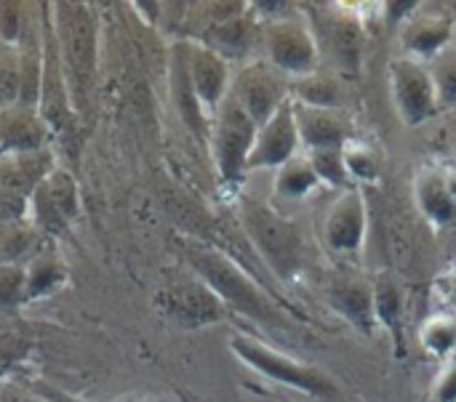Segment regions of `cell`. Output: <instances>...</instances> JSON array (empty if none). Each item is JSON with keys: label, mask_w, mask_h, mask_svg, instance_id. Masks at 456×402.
<instances>
[{"label": "cell", "mask_w": 456, "mask_h": 402, "mask_svg": "<svg viewBox=\"0 0 456 402\" xmlns=\"http://www.w3.org/2000/svg\"><path fill=\"white\" fill-rule=\"evenodd\" d=\"M240 224L254 243V248L262 253L267 267L286 283L299 280L307 272L310 264V248L302 227L283 213H278L273 205L243 197L240 200Z\"/></svg>", "instance_id": "7a4b0ae2"}, {"label": "cell", "mask_w": 456, "mask_h": 402, "mask_svg": "<svg viewBox=\"0 0 456 402\" xmlns=\"http://www.w3.org/2000/svg\"><path fill=\"white\" fill-rule=\"evenodd\" d=\"M155 307L166 320L182 328H206L227 318L224 302L200 277L176 280L168 288L158 291Z\"/></svg>", "instance_id": "ba28073f"}, {"label": "cell", "mask_w": 456, "mask_h": 402, "mask_svg": "<svg viewBox=\"0 0 456 402\" xmlns=\"http://www.w3.org/2000/svg\"><path fill=\"white\" fill-rule=\"evenodd\" d=\"M369 229V205L358 184L345 189L323 219V240L339 256H353L363 248Z\"/></svg>", "instance_id": "30bf717a"}, {"label": "cell", "mask_w": 456, "mask_h": 402, "mask_svg": "<svg viewBox=\"0 0 456 402\" xmlns=\"http://www.w3.org/2000/svg\"><path fill=\"white\" fill-rule=\"evenodd\" d=\"M299 131H297V120H294V101H286L265 125H259L256 131V141L248 157V171H259V168H273L278 171L281 165H286L291 157L299 155Z\"/></svg>", "instance_id": "7c38bea8"}, {"label": "cell", "mask_w": 456, "mask_h": 402, "mask_svg": "<svg viewBox=\"0 0 456 402\" xmlns=\"http://www.w3.org/2000/svg\"><path fill=\"white\" fill-rule=\"evenodd\" d=\"M326 304L363 336H374L379 328L374 318V285L361 275H334L326 283Z\"/></svg>", "instance_id": "4fadbf2b"}, {"label": "cell", "mask_w": 456, "mask_h": 402, "mask_svg": "<svg viewBox=\"0 0 456 402\" xmlns=\"http://www.w3.org/2000/svg\"><path fill=\"white\" fill-rule=\"evenodd\" d=\"M374 285V318L377 326L385 328L393 339L395 358H406V336H403V320H406V296L393 272H377L371 277Z\"/></svg>", "instance_id": "ac0fdd59"}, {"label": "cell", "mask_w": 456, "mask_h": 402, "mask_svg": "<svg viewBox=\"0 0 456 402\" xmlns=\"http://www.w3.org/2000/svg\"><path fill=\"white\" fill-rule=\"evenodd\" d=\"M11 358H13L11 352H5V350H0V366H3V363H8Z\"/></svg>", "instance_id": "836d02e7"}, {"label": "cell", "mask_w": 456, "mask_h": 402, "mask_svg": "<svg viewBox=\"0 0 456 402\" xmlns=\"http://www.w3.org/2000/svg\"><path fill=\"white\" fill-rule=\"evenodd\" d=\"M184 256H187L195 277H200L224 302L227 310H235V312H240L262 326H270V328L291 326L286 312L265 293V288L222 251L200 245V243H187Z\"/></svg>", "instance_id": "6da1fadb"}, {"label": "cell", "mask_w": 456, "mask_h": 402, "mask_svg": "<svg viewBox=\"0 0 456 402\" xmlns=\"http://www.w3.org/2000/svg\"><path fill=\"white\" fill-rule=\"evenodd\" d=\"M16 32H19L16 5L0 3V35H3V40H16Z\"/></svg>", "instance_id": "4dcf8cb0"}, {"label": "cell", "mask_w": 456, "mask_h": 402, "mask_svg": "<svg viewBox=\"0 0 456 402\" xmlns=\"http://www.w3.org/2000/svg\"><path fill=\"white\" fill-rule=\"evenodd\" d=\"M414 203L433 227H449L456 221V197L449 189L446 171L422 168L414 179Z\"/></svg>", "instance_id": "d6986e66"}, {"label": "cell", "mask_w": 456, "mask_h": 402, "mask_svg": "<svg viewBox=\"0 0 456 402\" xmlns=\"http://www.w3.org/2000/svg\"><path fill=\"white\" fill-rule=\"evenodd\" d=\"M387 80H390V96L398 109V117L409 128L425 125L430 117L441 112L438 91L425 61L395 56L387 64Z\"/></svg>", "instance_id": "52a82bcc"}, {"label": "cell", "mask_w": 456, "mask_h": 402, "mask_svg": "<svg viewBox=\"0 0 456 402\" xmlns=\"http://www.w3.org/2000/svg\"><path fill=\"white\" fill-rule=\"evenodd\" d=\"M262 45H265V61L275 67L289 80L307 77L318 72L321 64V45L302 16L278 19L270 24H262Z\"/></svg>", "instance_id": "5b68a950"}, {"label": "cell", "mask_w": 456, "mask_h": 402, "mask_svg": "<svg viewBox=\"0 0 456 402\" xmlns=\"http://www.w3.org/2000/svg\"><path fill=\"white\" fill-rule=\"evenodd\" d=\"M27 291V272L16 267H0V304H13Z\"/></svg>", "instance_id": "f1b7e54d"}, {"label": "cell", "mask_w": 456, "mask_h": 402, "mask_svg": "<svg viewBox=\"0 0 456 402\" xmlns=\"http://www.w3.org/2000/svg\"><path fill=\"white\" fill-rule=\"evenodd\" d=\"M433 402H456V352L444 363V371L433 387Z\"/></svg>", "instance_id": "f546056e"}, {"label": "cell", "mask_w": 456, "mask_h": 402, "mask_svg": "<svg viewBox=\"0 0 456 402\" xmlns=\"http://www.w3.org/2000/svg\"><path fill=\"white\" fill-rule=\"evenodd\" d=\"M59 67L64 69V83L69 88V101L75 107L86 104L94 69H96V29L88 5L64 3L59 5Z\"/></svg>", "instance_id": "277c9868"}, {"label": "cell", "mask_w": 456, "mask_h": 402, "mask_svg": "<svg viewBox=\"0 0 456 402\" xmlns=\"http://www.w3.org/2000/svg\"><path fill=\"white\" fill-rule=\"evenodd\" d=\"M43 123L29 112H5L0 117V149L11 155L37 152L43 141Z\"/></svg>", "instance_id": "44dd1931"}, {"label": "cell", "mask_w": 456, "mask_h": 402, "mask_svg": "<svg viewBox=\"0 0 456 402\" xmlns=\"http://www.w3.org/2000/svg\"><path fill=\"white\" fill-rule=\"evenodd\" d=\"M419 344L433 358H452L456 352V315H433L419 328Z\"/></svg>", "instance_id": "cb8c5ba5"}, {"label": "cell", "mask_w": 456, "mask_h": 402, "mask_svg": "<svg viewBox=\"0 0 456 402\" xmlns=\"http://www.w3.org/2000/svg\"><path fill=\"white\" fill-rule=\"evenodd\" d=\"M436 91H438V104L441 109H454L456 107V40L449 43L441 53H436L430 61H425Z\"/></svg>", "instance_id": "d4e9b609"}, {"label": "cell", "mask_w": 456, "mask_h": 402, "mask_svg": "<svg viewBox=\"0 0 456 402\" xmlns=\"http://www.w3.org/2000/svg\"><path fill=\"white\" fill-rule=\"evenodd\" d=\"M345 163H347V173L353 179V184H361V181H377L379 179V157L374 152L371 144L366 141H358L353 139L347 147H345Z\"/></svg>", "instance_id": "4316f807"}, {"label": "cell", "mask_w": 456, "mask_h": 402, "mask_svg": "<svg viewBox=\"0 0 456 402\" xmlns=\"http://www.w3.org/2000/svg\"><path fill=\"white\" fill-rule=\"evenodd\" d=\"M256 131L259 125L243 112V107L232 96H227L219 112L214 115V128H211L214 163L224 184H240L246 179Z\"/></svg>", "instance_id": "8992f818"}, {"label": "cell", "mask_w": 456, "mask_h": 402, "mask_svg": "<svg viewBox=\"0 0 456 402\" xmlns=\"http://www.w3.org/2000/svg\"><path fill=\"white\" fill-rule=\"evenodd\" d=\"M444 291H446V299L456 307V269L444 280Z\"/></svg>", "instance_id": "1f68e13d"}, {"label": "cell", "mask_w": 456, "mask_h": 402, "mask_svg": "<svg viewBox=\"0 0 456 402\" xmlns=\"http://www.w3.org/2000/svg\"><path fill=\"white\" fill-rule=\"evenodd\" d=\"M446 181H449V189H452V195L456 197V171H446Z\"/></svg>", "instance_id": "d6a6232c"}, {"label": "cell", "mask_w": 456, "mask_h": 402, "mask_svg": "<svg viewBox=\"0 0 456 402\" xmlns=\"http://www.w3.org/2000/svg\"><path fill=\"white\" fill-rule=\"evenodd\" d=\"M313 171L318 173L321 184H329V187H337V189H350L353 187V179L347 173V163H345V147L342 149H313V152H305Z\"/></svg>", "instance_id": "484cf974"}, {"label": "cell", "mask_w": 456, "mask_h": 402, "mask_svg": "<svg viewBox=\"0 0 456 402\" xmlns=\"http://www.w3.org/2000/svg\"><path fill=\"white\" fill-rule=\"evenodd\" d=\"M230 96L256 125H265L286 101H291V80L270 67L265 59L251 61L232 80Z\"/></svg>", "instance_id": "9c48e42d"}, {"label": "cell", "mask_w": 456, "mask_h": 402, "mask_svg": "<svg viewBox=\"0 0 456 402\" xmlns=\"http://www.w3.org/2000/svg\"><path fill=\"white\" fill-rule=\"evenodd\" d=\"M32 203H35L37 224L48 232H61V229H67V224L77 213L75 181L64 171H53L37 184Z\"/></svg>", "instance_id": "e0dca14e"}, {"label": "cell", "mask_w": 456, "mask_h": 402, "mask_svg": "<svg viewBox=\"0 0 456 402\" xmlns=\"http://www.w3.org/2000/svg\"><path fill=\"white\" fill-rule=\"evenodd\" d=\"M294 120L305 152L313 149H342L355 139L353 117L345 109H323L294 101Z\"/></svg>", "instance_id": "9a60e30c"}, {"label": "cell", "mask_w": 456, "mask_h": 402, "mask_svg": "<svg viewBox=\"0 0 456 402\" xmlns=\"http://www.w3.org/2000/svg\"><path fill=\"white\" fill-rule=\"evenodd\" d=\"M454 19L446 11L417 5V11L401 24L398 37L403 56L417 61H430L436 53H441L449 43H454Z\"/></svg>", "instance_id": "8fae6325"}, {"label": "cell", "mask_w": 456, "mask_h": 402, "mask_svg": "<svg viewBox=\"0 0 456 402\" xmlns=\"http://www.w3.org/2000/svg\"><path fill=\"white\" fill-rule=\"evenodd\" d=\"M187 77H190V85L200 109L216 115L232 91L227 59L211 51L208 45H192L187 56Z\"/></svg>", "instance_id": "5bb4252c"}, {"label": "cell", "mask_w": 456, "mask_h": 402, "mask_svg": "<svg viewBox=\"0 0 456 402\" xmlns=\"http://www.w3.org/2000/svg\"><path fill=\"white\" fill-rule=\"evenodd\" d=\"M318 187H321V179L313 171L307 155H297L275 171V195L283 200H302L313 195Z\"/></svg>", "instance_id": "7402d4cb"}, {"label": "cell", "mask_w": 456, "mask_h": 402, "mask_svg": "<svg viewBox=\"0 0 456 402\" xmlns=\"http://www.w3.org/2000/svg\"><path fill=\"white\" fill-rule=\"evenodd\" d=\"M230 350L235 352V358L243 366H248L251 371H256L259 376H265L275 384L291 387L297 392H305V395H313L321 400H337L339 398V387L334 384V379L329 374H323L315 366L299 363L291 355H283L281 350H275V347H270L254 336L235 334L230 339Z\"/></svg>", "instance_id": "3957f363"}, {"label": "cell", "mask_w": 456, "mask_h": 402, "mask_svg": "<svg viewBox=\"0 0 456 402\" xmlns=\"http://www.w3.org/2000/svg\"><path fill=\"white\" fill-rule=\"evenodd\" d=\"M313 32L315 37L326 35L329 51L347 72H358L363 56V29L361 19L353 11H347L345 5H326V16L318 29L313 27Z\"/></svg>", "instance_id": "2e32d148"}, {"label": "cell", "mask_w": 456, "mask_h": 402, "mask_svg": "<svg viewBox=\"0 0 456 402\" xmlns=\"http://www.w3.org/2000/svg\"><path fill=\"white\" fill-rule=\"evenodd\" d=\"M120 402H150V400H142V398H128V400H120Z\"/></svg>", "instance_id": "e575fe53"}, {"label": "cell", "mask_w": 456, "mask_h": 402, "mask_svg": "<svg viewBox=\"0 0 456 402\" xmlns=\"http://www.w3.org/2000/svg\"><path fill=\"white\" fill-rule=\"evenodd\" d=\"M64 280V269L53 261H35V267L27 272V296H40V293H48L56 283Z\"/></svg>", "instance_id": "83f0119b"}, {"label": "cell", "mask_w": 456, "mask_h": 402, "mask_svg": "<svg viewBox=\"0 0 456 402\" xmlns=\"http://www.w3.org/2000/svg\"><path fill=\"white\" fill-rule=\"evenodd\" d=\"M256 35L262 37V24L256 21V16L251 13V5L230 19H222L216 21L211 29H208V45L211 51H216L219 56L230 59V56H243L248 53V48L254 45Z\"/></svg>", "instance_id": "ffe728a7"}, {"label": "cell", "mask_w": 456, "mask_h": 402, "mask_svg": "<svg viewBox=\"0 0 456 402\" xmlns=\"http://www.w3.org/2000/svg\"><path fill=\"white\" fill-rule=\"evenodd\" d=\"M291 101L323 109H342V88L334 77L313 72L307 77L291 80Z\"/></svg>", "instance_id": "603a6c76"}]
</instances>
